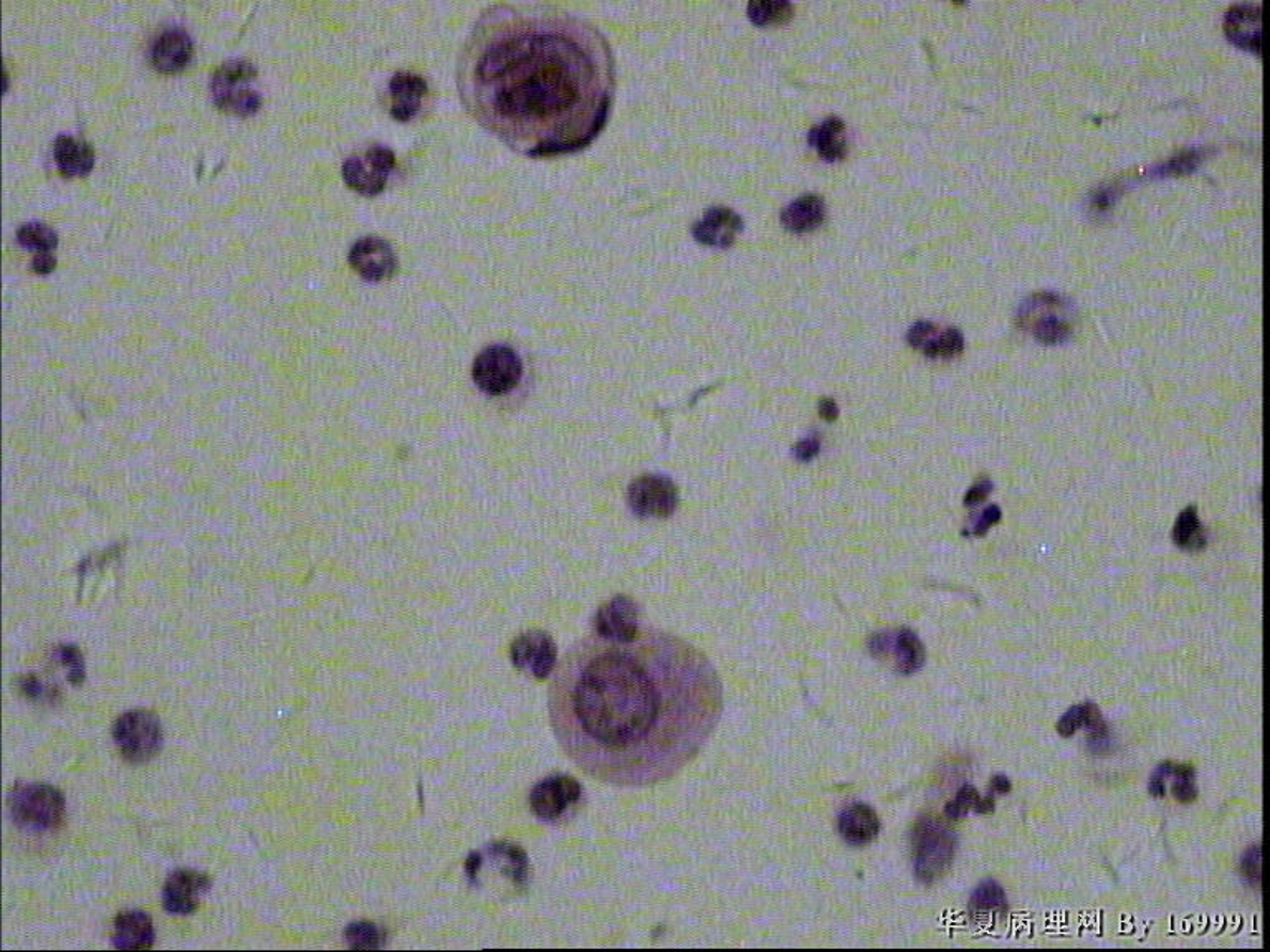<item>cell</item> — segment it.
<instances>
[{
    "label": "cell",
    "mask_w": 1270,
    "mask_h": 952,
    "mask_svg": "<svg viewBox=\"0 0 1270 952\" xmlns=\"http://www.w3.org/2000/svg\"><path fill=\"white\" fill-rule=\"evenodd\" d=\"M606 641L564 660L548 695L561 749L587 776L621 788L680 773L723 710L708 660L677 641Z\"/></svg>",
    "instance_id": "1"
},
{
    "label": "cell",
    "mask_w": 1270,
    "mask_h": 952,
    "mask_svg": "<svg viewBox=\"0 0 1270 952\" xmlns=\"http://www.w3.org/2000/svg\"><path fill=\"white\" fill-rule=\"evenodd\" d=\"M461 105L528 158L584 149L606 128L615 90L605 35L548 5L485 9L458 53Z\"/></svg>",
    "instance_id": "2"
},
{
    "label": "cell",
    "mask_w": 1270,
    "mask_h": 952,
    "mask_svg": "<svg viewBox=\"0 0 1270 952\" xmlns=\"http://www.w3.org/2000/svg\"><path fill=\"white\" fill-rule=\"evenodd\" d=\"M1016 321L1040 345H1064L1073 333L1072 303L1054 291H1039L1019 304Z\"/></svg>",
    "instance_id": "3"
},
{
    "label": "cell",
    "mask_w": 1270,
    "mask_h": 952,
    "mask_svg": "<svg viewBox=\"0 0 1270 952\" xmlns=\"http://www.w3.org/2000/svg\"><path fill=\"white\" fill-rule=\"evenodd\" d=\"M956 836L952 828L937 819L916 822L912 834L913 872L923 885L938 882L952 869L956 854Z\"/></svg>",
    "instance_id": "4"
},
{
    "label": "cell",
    "mask_w": 1270,
    "mask_h": 952,
    "mask_svg": "<svg viewBox=\"0 0 1270 952\" xmlns=\"http://www.w3.org/2000/svg\"><path fill=\"white\" fill-rule=\"evenodd\" d=\"M65 797L47 784H19L9 795L12 821L29 831H51L65 818Z\"/></svg>",
    "instance_id": "5"
},
{
    "label": "cell",
    "mask_w": 1270,
    "mask_h": 952,
    "mask_svg": "<svg viewBox=\"0 0 1270 952\" xmlns=\"http://www.w3.org/2000/svg\"><path fill=\"white\" fill-rule=\"evenodd\" d=\"M256 75V66L249 60L222 63L210 78L214 104L229 113L242 116L255 113L262 105L261 92L255 89Z\"/></svg>",
    "instance_id": "6"
},
{
    "label": "cell",
    "mask_w": 1270,
    "mask_h": 952,
    "mask_svg": "<svg viewBox=\"0 0 1270 952\" xmlns=\"http://www.w3.org/2000/svg\"><path fill=\"white\" fill-rule=\"evenodd\" d=\"M113 740L126 761L143 764L159 755L164 734L156 714L146 710H132L122 714L114 723Z\"/></svg>",
    "instance_id": "7"
},
{
    "label": "cell",
    "mask_w": 1270,
    "mask_h": 952,
    "mask_svg": "<svg viewBox=\"0 0 1270 952\" xmlns=\"http://www.w3.org/2000/svg\"><path fill=\"white\" fill-rule=\"evenodd\" d=\"M523 363L515 349L505 345L488 346L473 361L472 378L488 396H503L520 384Z\"/></svg>",
    "instance_id": "8"
},
{
    "label": "cell",
    "mask_w": 1270,
    "mask_h": 952,
    "mask_svg": "<svg viewBox=\"0 0 1270 952\" xmlns=\"http://www.w3.org/2000/svg\"><path fill=\"white\" fill-rule=\"evenodd\" d=\"M396 168V155L391 147L374 144L363 155L349 156L343 162V179L359 194L377 195L385 191L392 169Z\"/></svg>",
    "instance_id": "9"
},
{
    "label": "cell",
    "mask_w": 1270,
    "mask_h": 952,
    "mask_svg": "<svg viewBox=\"0 0 1270 952\" xmlns=\"http://www.w3.org/2000/svg\"><path fill=\"white\" fill-rule=\"evenodd\" d=\"M629 505L641 518H669L678 505L677 485L663 475H644L629 487Z\"/></svg>",
    "instance_id": "10"
},
{
    "label": "cell",
    "mask_w": 1270,
    "mask_h": 952,
    "mask_svg": "<svg viewBox=\"0 0 1270 952\" xmlns=\"http://www.w3.org/2000/svg\"><path fill=\"white\" fill-rule=\"evenodd\" d=\"M868 649L875 659L895 660L898 673L913 675L922 670L926 662L925 647L910 629H901L897 634H875L868 640Z\"/></svg>",
    "instance_id": "11"
},
{
    "label": "cell",
    "mask_w": 1270,
    "mask_h": 952,
    "mask_svg": "<svg viewBox=\"0 0 1270 952\" xmlns=\"http://www.w3.org/2000/svg\"><path fill=\"white\" fill-rule=\"evenodd\" d=\"M581 784L571 776H551L538 782L530 794L531 810L542 821H558L581 798Z\"/></svg>",
    "instance_id": "12"
},
{
    "label": "cell",
    "mask_w": 1270,
    "mask_h": 952,
    "mask_svg": "<svg viewBox=\"0 0 1270 952\" xmlns=\"http://www.w3.org/2000/svg\"><path fill=\"white\" fill-rule=\"evenodd\" d=\"M349 264L367 282H382L394 275L397 268L396 252L386 238L366 235L352 243Z\"/></svg>",
    "instance_id": "13"
},
{
    "label": "cell",
    "mask_w": 1270,
    "mask_h": 952,
    "mask_svg": "<svg viewBox=\"0 0 1270 952\" xmlns=\"http://www.w3.org/2000/svg\"><path fill=\"white\" fill-rule=\"evenodd\" d=\"M558 650L553 637L533 631L520 635L512 645V662L520 671L545 680L556 667Z\"/></svg>",
    "instance_id": "14"
},
{
    "label": "cell",
    "mask_w": 1270,
    "mask_h": 952,
    "mask_svg": "<svg viewBox=\"0 0 1270 952\" xmlns=\"http://www.w3.org/2000/svg\"><path fill=\"white\" fill-rule=\"evenodd\" d=\"M210 890V878L192 869H177L168 876L162 890V906L169 915H192L199 898Z\"/></svg>",
    "instance_id": "15"
},
{
    "label": "cell",
    "mask_w": 1270,
    "mask_h": 952,
    "mask_svg": "<svg viewBox=\"0 0 1270 952\" xmlns=\"http://www.w3.org/2000/svg\"><path fill=\"white\" fill-rule=\"evenodd\" d=\"M596 634L600 640L627 644L639 637V608L626 596L609 601L597 610Z\"/></svg>",
    "instance_id": "16"
},
{
    "label": "cell",
    "mask_w": 1270,
    "mask_h": 952,
    "mask_svg": "<svg viewBox=\"0 0 1270 952\" xmlns=\"http://www.w3.org/2000/svg\"><path fill=\"white\" fill-rule=\"evenodd\" d=\"M908 345L919 349L926 358H943L950 360L961 354L965 349V336L956 328L938 327L931 321H919L907 334Z\"/></svg>",
    "instance_id": "17"
},
{
    "label": "cell",
    "mask_w": 1270,
    "mask_h": 952,
    "mask_svg": "<svg viewBox=\"0 0 1270 952\" xmlns=\"http://www.w3.org/2000/svg\"><path fill=\"white\" fill-rule=\"evenodd\" d=\"M1082 729H1087L1088 747L1094 752H1106L1110 749V729L1103 719L1102 711L1097 704H1077L1070 708L1057 723V733L1062 737H1072Z\"/></svg>",
    "instance_id": "18"
},
{
    "label": "cell",
    "mask_w": 1270,
    "mask_h": 952,
    "mask_svg": "<svg viewBox=\"0 0 1270 952\" xmlns=\"http://www.w3.org/2000/svg\"><path fill=\"white\" fill-rule=\"evenodd\" d=\"M194 42L184 27H166L151 45V62L164 74L183 70L191 62Z\"/></svg>",
    "instance_id": "19"
},
{
    "label": "cell",
    "mask_w": 1270,
    "mask_h": 952,
    "mask_svg": "<svg viewBox=\"0 0 1270 952\" xmlns=\"http://www.w3.org/2000/svg\"><path fill=\"white\" fill-rule=\"evenodd\" d=\"M743 231V219L735 210L714 207L693 225L692 234L702 245L728 249L735 243L736 235Z\"/></svg>",
    "instance_id": "20"
},
{
    "label": "cell",
    "mask_w": 1270,
    "mask_h": 952,
    "mask_svg": "<svg viewBox=\"0 0 1270 952\" xmlns=\"http://www.w3.org/2000/svg\"><path fill=\"white\" fill-rule=\"evenodd\" d=\"M428 84L421 75L410 72H397L389 80V98H391V116L396 122H410L418 116L422 108V99L427 93Z\"/></svg>",
    "instance_id": "21"
},
{
    "label": "cell",
    "mask_w": 1270,
    "mask_h": 952,
    "mask_svg": "<svg viewBox=\"0 0 1270 952\" xmlns=\"http://www.w3.org/2000/svg\"><path fill=\"white\" fill-rule=\"evenodd\" d=\"M1224 30L1227 38L1242 50L1260 53V7L1254 4L1234 5L1226 14Z\"/></svg>",
    "instance_id": "22"
},
{
    "label": "cell",
    "mask_w": 1270,
    "mask_h": 952,
    "mask_svg": "<svg viewBox=\"0 0 1270 952\" xmlns=\"http://www.w3.org/2000/svg\"><path fill=\"white\" fill-rule=\"evenodd\" d=\"M53 158L65 176H87L95 165V149L80 136L63 132L53 143Z\"/></svg>",
    "instance_id": "23"
},
{
    "label": "cell",
    "mask_w": 1270,
    "mask_h": 952,
    "mask_svg": "<svg viewBox=\"0 0 1270 952\" xmlns=\"http://www.w3.org/2000/svg\"><path fill=\"white\" fill-rule=\"evenodd\" d=\"M114 948L117 949H150L156 939L153 920L144 911L120 913L113 926Z\"/></svg>",
    "instance_id": "24"
},
{
    "label": "cell",
    "mask_w": 1270,
    "mask_h": 952,
    "mask_svg": "<svg viewBox=\"0 0 1270 952\" xmlns=\"http://www.w3.org/2000/svg\"><path fill=\"white\" fill-rule=\"evenodd\" d=\"M826 202L819 195L808 194L795 199L781 212V224L793 234H808L816 231L826 220Z\"/></svg>",
    "instance_id": "25"
},
{
    "label": "cell",
    "mask_w": 1270,
    "mask_h": 952,
    "mask_svg": "<svg viewBox=\"0 0 1270 952\" xmlns=\"http://www.w3.org/2000/svg\"><path fill=\"white\" fill-rule=\"evenodd\" d=\"M838 831L850 845H867L879 836V815L865 804H853L838 819Z\"/></svg>",
    "instance_id": "26"
},
{
    "label": "cell",
    "mask_w": 1270,
    "mask_h": 952,
    "mask_svg": "<svg viewBox=\"0 0 1270 952\" xmlns=\"http://www.w3.org/2000/svg\"><path fill=\"white\" fill-rule=\"evenodd\" d=\"M808 141L824 161H843L847 155L846 123L837 116L826 117L811 129Z\"/></svg>",
    "instance_id": "27"
},
{
    "label": "cell",
    "mask_w": 1270,
    "mask_h": 952,
    "mask_svg": "<svg viewBox=\"0 0 1270 952\" xmlns=\"http://www.w3.org/2000/svg\"><path fill=\"white\" fill-rule=\"evenodd\" d=\"M968 913L976 924L1000 920L1007 913L1006 891L994 879L979 883L971 894Z\"/></svg>",
    "instance_id": "28"
},
{
    "label": "cell",
    "mask_w": 1270,
    "mask_h": 952,
    "mask_svg": "<svg viewBox=\"0 0 1270 952\" xmlns=\"http://www.w3.org/2000/svg\"><path fill=\"white\" fill-rule=\"evenodd\" d=\"M1173 541L1176 546L1185 551H1201L1205 550L1206 538L1205 526L1201 523L1200 514L1194 506H1188L1182 509L1181 513L1176 518L1175 528H1173Z\"/></svg>",
    "instance_id": "29"
},
{
    "label": "cell",
    "mask_w": 1270,
    "mask_h": 952,
    "mask_svg": "<svg viewBox=\"0 0 1270 952\" xmlns=\"http://www.w3.org/2000/svg\"><path fill=\"white\" fill-rule=\"evenodd\" d=\"M994 810V797L992 795L977 794L973 786H963L959 789L956 797L952 803L946 804L945 815L950 821H959V819L967 818L968 813H991Z\"/></svg>",
    "instance_id": "30"
},
{
    "label": "cell",
    "mask_w": 1270,
    "mask_h": 952,
    "mask_svg": "<svg viewBox=\"0 0 1270 952\" xmlns=\"http://www.w3.org/2000/svg\"><path fill=\"white\" fill-rule=\"evenodd\" d=\"M17 242L35 255L51 253L59 245V235L44 222H27L17 231Z\"/></svg>",
    "instance_id": "31"
},
{
    "label": "cell",
    "mask_w": 1270,
    "mask_h": 952,
    "mask_svg": "<svg viewBox=\"0 0 1270 952\" xmlns=\"http://www.w3.org/2000/svg\"><path fill=\"white\" fill-rule=\"evenodd\" d=\"M793 14H795V7L784 0H763V2H750L748 5V17L754 26L758 27L787 22L791 19Z\"/></svg>",
    "instance_id": "32"
},
{
    "label": "cell",
    "mask_w": 1270,
    "mask_h": 952,
    "mask_svg": "<svg viewBox=\"0 0 1270 952\" xmlns=\"http://www.w3.org/2000/svg\"><path fill=\"white\" fill-rule=\"evenodd\" d=\"M490 854L500 861H505L503 872L513 879L515 885H524L528 878V858L523 850L509 843L491 845Z\"/></svg>",
    "instance_id": "33"
},
{
    "label": "cell",
    "mask_w": 1270,
    "mask_h": 952,
    "mask_svg": "<svg viewBox=\"0 0 1270 952\" xmlns=\"http://www.w3.org/2000/svg\"><path fill=\"white\" fill-rule=\"evenodd\" d=\"M1169 779H1175L1173 792L1181 804H1193L1197 798L1196 771L1190 764L1169 762Z\"/></svg>",
    "instance_id": "34"
},
{
    "label": "cell",
    "mask_w": 1270,
    "mask_h": 952,
    "mask_svg": "<svg viewBox=\"0 0 1270 952\" xmlns=\"http://www.w3.org/2000/svg\"><path fill=\"white\" fill-rule=\"evenodd\" d=\"M346 942L352 949H379L385 945V933L370 921L351 923L345 931Z\"/></svg>",
    "instance_id": "35"
},
{
    "label": "cell",
    "mask_w": 1270,
    "mask_h": 952,
    "mask_svg": "<svg viewBox=\"0 0 1270 952\" xmlns=\"http://www.w3.org/2000/svg\"><path fill=\"white\" fill-rule=\"evenodd\" d=\"M1201 159H1203V150H1185V153L1176 156V158L1170 159L1169 162L1158 165L1157 169H1154V173L1151 174H1154V176L1160 177L1178 176V174H1190L1193 173V171H1196Z\"/></svg>",
    "instance_id": "36"
},
{
    "label": "cell",
    "mask_w": 1270,
    "mask_h": 952,
    "mask_svg": "<svg viewBox=\"0 0 1270 952\" xmlns=\"http://www.w3.org/2000/svg\"><path fill=\"white\" fill-rule=\"evenodd\" d=\"M1260 870H1263V850H1260V845H1254L1242 855L1239 872L1251 887H1259Z\"/></svg>",
    "instance_id": "37"
},
{
    "label": "cell",
    "mask_w": 1270,
    "mask_h": 952,
    "mask_svg": "<svg viewBox=\"0 0 1270 952\" xmlns=\"http://www.w3.org/2000/svg\"><path fill=\"white\" fill-rule=\"evenodd\" d=\"M57 659H59L63 665H68V668H70L68 682H70L74 686L81 685L84 680V663L80 650H78L77 647H72V645H65V647H60V649H57Z\"/></svg>",
    "instance_id": "38"
},
{
    "label": "cell",
    "mask_w": 1270,
    "mask_h": 952,
    "mask_svg": "<svg viewBox=\"0 0 1270 952\" xmlns=\"http://www.w3.org/2000/svg\"><path fill=\"white\" fill-rule=\"evenodd\" d=\"M1001 518H1003V511H1001L1000 506H986L982 513L974 518L973 523H971L970 528L965 531V535L976 536V538L977 536H985L989 529L994 528V526L1000 523Z\"/></svg>",
    "instance_id": "39"
},
{
    "label": "cell",
    "mask_w": 1270,
    "mask_h": 952,
    "mask_svg": "<svg viewBox=\"0 0 1270 952\" xmlns=\"http://www.w3.org/2000/svg\"><path fill=\"white\" fill-rule=\"evenodd\" d=\"M19 686L20 692H22L27 698H32V700H47V698H51V696H53V689L47 688V686H45L37 677H33V675L23 677L22 680H20Z\"/></svg>",
    "instance_id": "40"
},
{
    "label": "cell",
    "mask_w": 1270,
    "mask_h": 952,
    "mask_svg": "<svg viewBox=\"0 0 1270 952\" xmlns=\"http://www.w3.org/2000/svg\"><path fill=\"white\" fill-rule=\"evenodd\" d=\"M820 440L817 435L805 437L795 447V455L799 462L808 463L819 455Z\"/></svg>",
    "instance_id": "41"
},
{
    "label": "cell",
    "mask_w": 1270,
    "mask_h": 952,
    "mask_svg": "<svg viewBox=\"0 0 1270 952\" xmlns=\"http://www.w3.org/2000/svg\"><path fill=\"white\" fill-rule=\"evenodd\" d=\"M1118 195H1120V189H1118V186H1115V184H1112V186L1100 187V189L1095 192L1094 197H1092V209H1109L1110 206H1113V202L1117 201Z\"/></svg>",
    "instance_id": "42"
},
{
    "label": "cell",
    "mask_w": 1270,
    "mask_h": 952,
    "mask_svg": "<svg viewBox=\"0 0 1270 952\" xmlns=\"http://www.w3.org/2000/svg\"><path fill=\"white\" fill-rule=\"evenodd\" d=\"M992 488H994L992 481H977L976 485H973V487L968 490L967 496H965V505L970 506V508L982 505V503L986 502L988 496L991 495Z\"/></svg>",
    "instance_id": "43"
},
{
    "label": "cell",
    "mask_w": 1270,
    "mask_h": 952,
    "mask_svg": "<svg viewBox=\"0 0 1270 952\" xmlns=\"http://www.w3.org/2000/svg\"><path fill=\"white\" fill-rule=\"evenodd\" d=\"M56 265H57V257H56V255H53V253H44V255H33L32 270L35 271V273H41V275H47V273H50V271L53 270V268H56Z\"/></svg>",
    "instance_id": "44"
},
{
    "label": "cell",
    "mask_w": 1270,
    "mask_h": 952,
    "mask_svg": "<svg viewBox=\"0 0 1270 952\" xmlns=\"http://www.w3.org/2000/svg\"><path fill=\"white\" fill-rule=\"evenodd\" d=\"M1010 791H1013V784H1010L1009 777L1004 776V774H997V776L992 777L991 784H989V795H992V797L994 795H1006Z\"/></svg>",
    "instance_id": "45"
},
{
    "label": "cell",
    "mask_w": 1270,
    "mask_h": 952,
    "mask_svg": "<svg viewBox=\"0 0 1270 952\" xmlns=\"http://www.w3.org/2000/svg\"><path fill=\"white\" fill-rule=\"evenodd\" d=\"M819 415H820V417H822V418H824V421H826V422H834V421H837V417H838V406H837V402H835V400H832V399H824V400H820V403H819Z\"/></svg>",
    "instance_id": "46"
},
{
    "label": "cell",
    "mask_w": 1270,
    "mask_h": 952,
    "mask_svg": "<svg viewBox=\"0 0 1270 952\" xmlns=\"http://www.w3.org/2000/svg\"><path fill=\"white\" fill-rule=\"evenodd\" d=\"M1148 791L1149 794L1154 795V797H1164V795H1166V784H1164V780H1161L1160 777L1151 776V779H1149Z\"/></svg>",
    "instance_id": "47"
}]
</instances>
